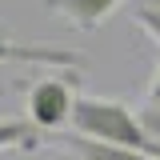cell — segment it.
Masks as SVG:
<instances>
[{"mask_svg": "<svg viewBox=\"0 0 160 160\" xmlns=\"http://www.w3.org/2000/svg\"><path fill=\"white\" fill-rule=\"evenodd\" d=\"M72 128L80 136L108 140V144H128V148H144V152L152 144L144 136V128H140V116L128 104L104 100V96H76V104H72Z\"/></svg>", "mask_w": 160, "mask_h": 160, "instance_id": "6da1fadb", "label": "cell"}, {"mask_svg": "<svg viewBox=\"0 0 160 160\" xmlns=\"http://www.w3.org/2000/svg\"><path fill=\"white\" fill-rule=\"evenodd\" d=\"M72 104H76V96H72L68 80L60 76H40L28 88V120L40 132H56L64 120H72Z\"/></svg>", "mask_w": 160, "mask_h": 160, "instance_id": "7a4b0ae2", "label": "cell"}, {"mask_svg": "<svg viewBox=\"0 0 160 160\" xmlns=\"http://www.w3.org/2000/svg\"><path fill=\"white\" fill-rule=\"evenodd\" d=\"M0 64H52V68H72L80 72L84 60L72 56L68 48H52V44H16L0 32Z\"/></svg>", "mask_w": 160, "mask_h": 160, "instance_id": "3957f363", "label": "cell"}, {"mask_svg": "<svg viewBox=\"0 0 160 160\" xmlns=\"http://www.w3.org/2000/svg\"><path fill=\"white\" fill-rule=\"evenodd\" d=\"M52 144H64L72 156L80 160H156L152 152H144V148H128V144H108V140H92V136H52Z\"/></svg>", "mask_w": 160, "mask_h": 160, "instance_id": "277c9868", "label": "cell"}, {"mask_svg": "<svg viewBox=\"0 0 160 160\" xmlns=\"http://www.w3.org/2000/svg\"><path fill=\"white\" fill-rule=\"evenodd\" d=\"M48 4H52V8H56V12L68 20L72 28L92 32V28H100L104 20L116 12L124 0H48Z\"/></svg>", "mask_w": 160, "mask_h": 160, "instance_id": "5b68a950", "label": "cell"}, {"mask_svg": "<svg viewBox=\"0 0 160 160\" xmlns=\"http://www.w3.org/2000/svg\"><path fill=\"white\" fill-rule=\"evenodd\" d=\"M40 128L32 120H0V148H36Z\"/></svg>", "mask_w": 160, "mask_h": 160, "instance_id": "8992f818", "label": "cell"}, {"mask_svg": "<svg viewBox=\"0 0 160 160\" xmlns=\"http://www.w3.org/2000/svg\"><path fill=\"white\" fill-rule=\"evenodd\" d=\"M136 116H140V128H144V136L160 144V100H148V104L140 108Z\"/></svg>", "mask_w": 160, "mask_h": 160, "instance_id": "52a82bcc", "label": "cell"}, {"mask_svg": "<svg viewBox=\"0 0 160 160\" xmlns=\"http://www.w3.org/2000/svg\"><path fill=\"white\" fill-rule=\"evenodd\" d=\"M132 20H136L140 28H144V32H148V36H152V40L160 44V8H148V4H136V8H132Z\"/></svg>", "mask_w": 160, "mask_h": 160, "instance_id": "ba28073f", "label": "cell"}, {"mask_svg": "<svg viewBox=\"0 0 160 160\" xmlns=\"http://www.w3.org/2000/svg\"><path fill=\"white\" fill-rule=\"evenodd\" d=\"M152 100H160V64H156V76H152V92H148Z\"/></svg>", "mask_w": 160, "mask_h": 160, "instance_id": "9c48e42d", "label": "cell"}, {"mask_svg": "<svg viewBox=\"0 0 160 160\" xmlns=\"http://www.w3.org/2000/svg\"><path fill=\"white\" fill-rule=\"evenodd\" d=\"M148 152H152V156L160 160V144H156V140H152V144H148Z\"/></svg>", "mask_w": 160, "mask_h": 160, "instance_id": "30bf717a", "label": "cell"}, {"mask_svg": "<svg viewBox=\"0 0 160 160\" xmlns=\"http://www.w3.org/2000/svg\"><path fill=\"white\" fill-rule=\"evenodd\" d=\"M136 4H148V8H160V0H136Z\"/></svg>", "mask_w": 160, "mask_h": 160, "instance_id": "8fae6325", "label": "cell"}, {"mask_svg": "<svg viewBox=\"0 0 160 160\" xmlns=\"http://www.w3.org/2000/svg\"><path fill=\"white\" fill-rule=\"evenodd\" d=\"M64 160H80V156H72V152H68V156H64Z\"/></svg>", "mask_w": 160, "mask_h": 160, "instance_id": "7c38bea8", "label": "cell"}]
</instances>
